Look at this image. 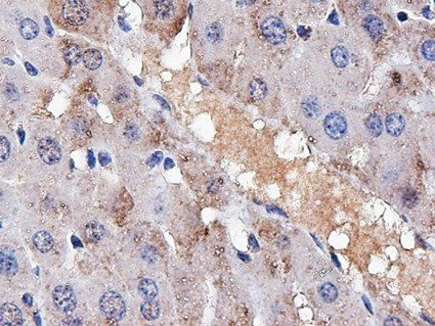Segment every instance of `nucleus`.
Returning a JSON list of instances; mask_svg holds the SVG:
<instances>
[{"label": "nucleus", "instance_id": "473e14b6", "mask_svg": "<svg viewBox=\"0 0 435 326\" xmlns=\"http://www.w3.org/2000/svg\"><path fill=\"white\" fill-rule=\"evenodd\" d=\"M99 159H100V163L101 164V166H106L111 162L110 156L106 152H100L99 156Z\"/></svg>", "mask_w": 435, "mask_h": 326}, {"label": "nucleus", "instance_id": "412c9836", "mask_svg": "<svg viewBox=\"0 0 435 326\" xmlns=\"http://www.w3.org/2000/svg\"><path fill=\"white\" fill-rule=\"evenodd\" d=\"M155 8L157 16L162 20L170 17L173 13V5L170 0H156Z\"/></svg>", "mask_w": 435, "mask_h": 326}, {"label": "nucleus", "instance_id": "cd10ccee", "mask_svg": "<svg viewBox=\"0 0 435 326\" xmlns=\"http://www.w3.org/2000/svg\"><path fill=\"white\" fill-rule=\"evenodd\" d=\"M141 256H143V259H145L148 263H155L158 259V253L156 248L153 246L145 247Z\"/></svg>", "mask_w": 435, "mask_h": 326}, {"label": "nucleus", "instance_id": "7c9ffc66", "mask_svg": "<svg viewBox=\"0 0 435 326\" xmlns=\"http://www.w3.org/2000/svg\"><path fill=\"white\" fill-rule=\"evenodd\" d=\"M162 159H163V153L162 152H160V151H157V152H155L154 155L151 157L149 160H148V165L150 166V167H154V166H156L157 164H159V163L162 161Z\"/></svg>", "mask_w": 435, "mask_h": 326}, {"label": "nucleus", "instance_id": "4be33fe9", "mask_svg": "<svg viewBox=\"0 0 435 326\" xmlns=\"http://www.w3.org/2000/svg\"><path fill=\"white\" fill-rule=\"evenodd\" d=\"M366 125L368 131H370L372 135L374 136H379L382 133L383 130L382 122L380 117L377 116V114H371V116L367 119Z\"/></svg>", "mask_w": 435, "mask_h": 326}, {"label": "nucleus", "instance_id": "c85d7f7f", "mask_svg": "<svg viewBox=\"0 0 435 326\" xmlns=\"http://www.w3.org/2000/svg\"><path fill=\"white\" fill-rule=\"evenodd\" d=\"M402 199H403V204L405 205V207L412 208L416 205V203H417L418 196H417V194H416L414 190L409 189L408 191H405L404 193Z\"/></svg>", "mask_w": 435, "mask_h": 326}, {"label": "nucleus", "instance_id": "c03bdc74", "mask_svg": "<svg viewBox=\"0 0 435 326\" xmlns=\"http://www.w3.org/2000/svg\"><path fill=\"white\" fill-rule=\"evenodd\" d=\"M298 33H299V35H300L301 37H303V36L306 35L304 28H302V27H299V28H298Z\"/></svg>", "mask_w": 435, "mask_h": 326}, {"label": "nucleus", "instance_id": "1a4fd4ad", "mask_svg": "<svg viewBox=\"0 0 435 326\" xmlns=\"http://www.w3.org/2000/svg\"><path fill=\"white\" fill-rule=\"evenodd\" d=\"M364 27L366 29V31L371 35V37L375 38V39L381 37V35L384 33L385 30L383 22L379 17L373 15L368 16L365 18Z\"/></svg>", "mask_w": 435, "mask_h": 326}, {"label": "nucleus", "instance_id": "f704fd0d", "mask_svg": "<svg viewBox=\"0 0 435 326\" xmlns=\"http://www.w3.org/2000/svg\"><path fill=\"white\" fill-rule=\"evenodd\" d=\"M62 324L63 325H81L82 322L79 321L78 319H75V318H66Z\"/></svg>", "mask_w": 435, "mask_h": 326}, {"label": "nucleus", "instance_id": "c756f323", "mask_svg": "<svg viewBox=\"0 0 435 326\" xmlns=\"http://www.w3.org/2000/svg\"><path fill=\"white\" fill-rule=\"evenodd\" d=\"M128 98H129L128 90L124 87H120L115 93V99L119 102L126 101L128 99Z\"/></svg>", "mask_w": 435, "mask_h": 326}, {"label": "nucleus", "instance_id": "a211bd4d", "mask_svg": "<svg viewBox=\"0 0 435 326\" xmlns=\"http://www.w3.org/2000/svg\"><path fill=\"white\" fill-rule=\"evenodd\" d=\"M249 92L251 98L255 100H261L268 93L267 84L261 79H254L251 81L249 86Z\"/></svg>", "mask_w": 435, "mask_h": 326}, {"label": "nucleus", "instance_id": "9b49d317", "mask_svg": "<svg viewBox=\"0 0 435 326\" xmlns=\"http://www.w3.org/2000/svg\"><path fill=\"white\" fill-rule=\"evenodd\" d=\"M33 244L41 253H47L53 246V239L49 232L39 231L33 236Z\"/></svg>", "mask_w": 435, "mask_h": 326}, {"label": "nucleus", "instance_id": "72a5a7b5", "mask_svg": "<svg viewBox=\"0 0 435 326\" xmlns=\"http://www.w3.org/2000/svg\"><path fill=\"white\" fill-rule=\"evenodd\" d=\"M249 244L252 247L253 251H258L259 250L258 243H257L256 239H255L254 235H250V237H249Z\"/></svg>", "mask_w": 435, "mask_h": 326}, {"label": "nucleus", "instance_id": "2eb2a0df", "mask_svg": "<svg viewBox=\"0 0 435 326\" xmlns=\"http://www.w3.org/2000/svg\"><path fill=\"white\" fill-rule=\"evenodd\" d=\"M20 33L27 40H32L39 33V27L31 18H25L20 25Z\"/></svg>", "mask_w": 435, "mask_h": 326}, {"label": "nucleus", "instance_id": "6ab92c4d", "mask_svg": "<svg viewBox=\"0 0 435 326\" xmlns=\"http://www.w3.org/2000/svg\"><path fill=\"white\" fill-rule=\"evenodd\" d=\"M331 56H332V61L337 68L343 69L348 65V51L343 46H337L333 49Z\"/></svg>", "mask_w": 435, "mask_h": 326}, {"label": "nucleus", "instance_id": "79ce46f5", "mask_svg": "<svg viewBox=\"0 0 435 326\" xmlns=\"http://www.w3.org/2000/svg\"><path fill=\"white\" fill-rule=\"evenodd\" d=\"M72 243H73V244H74L75 246H82L81 242L79 241V239H78L76 236H73V237H72Z\"/></svg>", "mask_w": 435, "mask_h": 326}, {"label": "nucleus", "instance_id": "7ed1b4c3", "mask_svg": "<svg viewBox=\"0 0 435 326\" xmlns=\"http://www.w3.org/2000/svg\"><path fill=\"white\" fill-rule=\"evenodd\" d=\"M54 306L63 313H71L77 306V298L74 291L69 285L56 286L52 293Z\"/></svg>", "mask_w": 435, "mask_h": 326}, {"label": "nucleus", "instance_id": "bb28decb", "mask_svg": "<svg viewBox=\"0 0 435 326\" xmlns=\"http://www.w3.org/2000/svg\"><path fill=\"white\" fill-rule=\"evenodd\" d=\"M422 53L426 60L434 61V42L432 40L424 42L422 46Z\"/></svg>", "mask_w": 435, "mask_h": 326}, {"label": "nucleus", "instance_id": "37998d69", "mask_svg": "<svg viewBox=\"0 0 435 326\" xmlns=\"http://www.w3.org/2000/svg\"><path fill=\"white\" fill-rule=\"evenodd\" d=\"M238 256H239V258H240V259H242V260H243L244 262H249V261H250V258H249L248 256L243 255L242 253H239V254H238Z\"/></svg>", "mask_w": 435, "mask_h": 326}, {"label": "nucleus", "instance_id": "423d86ee", "mask_svg": "<svg viewBox=\"0 0 435 326\" xmlns=\"http://www.w3.org/2000/svg\"><path fill=\"white\" fill-rule=\"evenodd\" d=\"M38 153L41 160L49 165L59 163L62 158V150L58 142L52 138H43L38 143Z\"/></svg>", "mask_w": 435, "mask_h": 326}, {"label": "nucleus", "instance_id": "a18cd8bd", "mask_svg": "<svg viewBox=\"0 0 435 326\" xmlns=\"http://www.w3.org/2000/svg\"><path fill=\"white\" fill-rule=\"evenodd\" d=\"M364 301H365V304H366V306H367V308L368 309V311H370L371 313H372V308H371V305H370V302H368V300H367V298L366 296H364Z\"/></svg>", "mask_w": 435, "mask_h": 326}, {"label": "nucleus", "instance_id": "2f4dec72", "mask_svg": "<svg viewBox=\"0 0 435 326\" xmlns=\"http://www.w3.org/2000/svg\"><path fill=\"white\" fill-rule=\"evenodd\" d=\"M402 324V321L396 317H389V318H387L384 322V325H386V326H401Z\"/></svg>", "mask_w": 435, "mask_h": 326}, {"label": "nucleus", "instance_id": "ea45409f", "mask_svg": "<svg viewBox=\"0 0 435 326\" xmlns=\"http://www.w3.org/2000/svg\"><path fill=\"white\" fill-rule=\"evenodd\" d=\"M173 167H174V163H173V161H172L171 159H166V161H165V169L167 170V169L173 168Z\"/></svg>", "mask_w": 435, "mask_h": 326}, {"label": "nucleus", "instance_id": "6e6552de", "mask_svg": "<svg viewBox=\"0 0 435 326\" xmlns=\"http://www.w3.org/2000/svg\"><path fill=\"white\" fill-rule=\"evenodd\" d=\"M18 270L17 261L13 254L0 253V273L4 276H15Z\"/></svg>", "mask_w": 435, "mask_h": 326}, {"label": "nucleus", "instance_id": "9d476101", "mask_svg": "<svg viewBox=\"0 0 435 326\" xmlns=\"http://www.w3.org/2000/svg\"><path fill=\"white\" fill-rule=\"evenodd\" d=\"M385 125L390 135L400 136L404 129V119L400 114H390L386 118Z\"/></svg>", "mask_w": 435, "mask_h": 326}, {"label": "nucleus", "instance_id": "a878e982", "mask_svg": "<svg viewBox=\"0 0 435 326\" xmlns=\"http://www.w3.org/2000/svg\"><path fill=\"white\" fill-rule=\"evenodd\" d=\"M124 135L130 141H136L140 137V130L134 124H129L125 127Z\"/></svg>", "mask_w": 435, "mask_h": 326}, {"label": "nucleus", "instance_id": "dca6fc26", "mask_svg": "<svg viewBox=\"0 0 435 326\" xmlns=\"http://www.w3.org/2000/svg\"><path fill=\"white\" fill-rule=\"evenodd\" d=\"M138 292L145 300H152L155 299L158 294V287L153 280L146 278V279L140 280L138 284Z\"/></svg>", "mask_w": 435, "mask_h": 326}, {"label": "nucleus", "instance_id": "0eeeda50", "mask_svg": "<svg viewBox=\"0 0 435 326\" xmlns=\"http://www.w3.org/2000/svg\"><path fill=\"white\" fill-rule=\"evenodd\" d=\"M23 324V314L18 307L12 303H5L0 307V325L21 326Z\"/></svg>", "mask_w": 435, "mask_h": 326}, {"label": "nucleus", "instance_id": "f257e3e1", "mask_svg": "<svg viewBox=\"0 0 435 326\" xmlns=\"http://www.w3.org/2000/svg\"><path fill=\"white\" fill-rule=\"evenodd\" d=\"M61 15L68 25L81 26L87 21L89 8L84 0H64Z\"/></svg>", "mask_w": 435, "mask_h": 326}, {"label": "nucleus", "instance_id": "49530a36", "mask_svg": "<svg viewBox=\"0 0 435 326\" xmlns=\"http://www.w3.org/2000/svg\"><path fill=\"white\" fill-rule=\"evenodd\" d=\"M399 18L401 21H404V20H406V15L403 13H401V14H399Z\"/></svg>", "mask_w": 435, "mask_h": 326}, {"label": "nucleus", "instance_id": "09e8293b", "mask_svg": "<svg viewBox=\"0 0 435 326\" xmlns=\"http://www.w3.org/2000/svg\"><path fill=\"white\" fill-rule=\"evenodd\" d=\"M310 1H314V2H318V1H320V0H310Z\"/></svg>", "mask_w": 435, "mask_h": 326}, {"label": "nucleus", "instance_id": "ddd939ff", "mask_svg": "<svg viewBox=\"0 0 435 326\" xmlns=\"http://www.w3.org/2000/svg\"><path fill=\"white\" fill-rule=\"evenodd\" d=\"M140 310H141V314H143V316L147 320L153 321V320H156L159 317V315H160V305L154 299L146 300V302H144L143 304H141Z\"/></svg>", "mask_w": 435, "mask_h": 326}, {"label": "nucleus", "instance_id": "f8f14e48", "mask_svg": "<svg viewBox=\"0 0 435 326\" xmlns=\"http://www.w3.org/2000/svg\"><path fill=\"white\" fill-rule=\"evenodd\" d=\"M84 234L88 241L92 243H98L103 237V234H105V228H103V226L100 223L97 221H91L85 226Z\"/></svg>", "mask_w": 435, "mask_h": 326}, {"label": "nucleus", "instance_id": "a19ab883", "mask_svg": "<svg viewBox=\"0 0 435 326\" xmlns=\"http://www.w3.org/2000/svg\"><path fill=\"white\" fill-rule=\"evenodd\" d=\"M267 209H268V211H269V212H277L278 214H281V215L285 216V214H284L281 210H279V209H277L275 207H268Z\"/></svg>", "mask_w": 435, "mask_h": 326}, {"label": "nucleus", "instance_id": "f3484780", "mask_svg": "<svg viewBox=\"0 0 435 326\" xmlns=\"http://www.w3.org/2000/svg\"><path fill=\"white\" fill-rule=\"evenodd\" d=\"M302 111L308 119H316L320 113V105L316 98L309 97L302 102Z\"/></svg>", "mask_w": 435, "mask_h": 326}, {"label": "nucleus", "instance_id": "4c0bfd02", "mask_svg": "<svg viewBox=\"0 0 435 326\" xmlns=\"http://www.w3.org/2000/svg\"><path fill=\"white\" fill-rule=\"evenodd\" d=\"M88 164H89V166H90L91 168L94 167V164H96V160H94V157H93L92 151H89V152H88Z\"/></svg>", "mask_w": 435, "mask_h": 326}, {"label": "nucleus", "instance_id": "58836bf2", "mask_svg": "<svg viewBox=\"0 0 435 326\" xmlns=\"http://www.w3.org/2000/svg\"><path fill=\"white\" fill-rule=\"evenodd\" d=\"M119 25L124 31H129L130 30V27L124 23V21H123L122 17H119Z\"/></svg>", "mask_w": 435, "mask_h": 326}, {"label": "nucleus", "instance_id": "aec40b11", "mask_svg": "<svg viewBox=\"0 0 435 326\" xmlns=\"http://www.w3.org/2000/svg\"><path fill=\"white\" fill-rule=\"evenodd\" d=\"M65 59L71 65H77L82 61L83 52L78 45L71 44L66 47L64 50Z\"/></svg>", "mask_w": 435, "mask_h": 326}, {"label": "nucleus", "instance_id": "e433bc0d", "mask_svg": "<svg viewBox=\"0 0 435 326\" xmlns=\"http://www.w3.org/2000/svg\"><path fill=\"white\" fill-rule=\"evenodd\" d=\"M23 301H24V303H25L26 305H28V306H31L32 303H33L32 296H31L29 293H26V294L23 296Z\"/></svg>", "mask_w": 435, "mask_h": 326}, {"label": "nucleus", "instance_id": "5701e85b", "mask_svg": "<svg viewBox=\"0 0 435 326\" xmlns=\"http://www.w3.org/2000/svg\"><path fill=\"white\" fill-rule=\"evenodd\" d=\"M319 293H320L321 298H323L324 301H326L327 303L334 302L338 296L337 289L332 283H330V282L324 283L320 286Z\"/></svg>", "mask_w": 435, "mask_h": 326}, {"label": "nucleus", "instance_id": "f03ea898", "mask_svg": "<svg viewBox=\"0 0 435 326\" xmlns=\"http://www.w3.org/2000/svg\"><path fill=\"white\" fill-rule=\"evenodd\" d=\"M102 313L111 320L119 321L125 316L126 305L122 296L115 292H108L102 294L100 301Z\"/></svg>", "mask_w": 435, "mask_h": 326}, {"label": "nucleus", "instance_id": "39448f33", "mask_svg": "<svg viewBox=\"0 0 435 326\" xmlns=\"http://www.w3.org/2000/svg\"><path fill=\"white\" fill-rule=\"evenodd\" d=\"M325 131L332 139L342 138L347 130V122L344 116L339 113H331L324 122Z\"/></svg>", "mask_w": 435, "mask_h": 326}, {"label": "nucleus", "instance_id": "c9c22d12", "mask_svg": "<svg viewBox=\"0 0 435 326\" xmlns=\"http://www.w3.org/2000/svg\"><path fill=\"white\" fill-rule=\"evenodd\" d=\"M155 98L158 100L159 103H161V105H162V107H163L165 110H169V105H168V103H167L162 98L158 97V95H155Z\"/></svg>", "mask_w": 435, "mask_h": 326}, {"label": "nucleus", "instance_id": "4468645a", "mask_svg": "<svg viewBox=\"0 0 435 326\" xmlns=\"http://www.w3.org/2000/svg\"><path fill=\"white\" fill-rule=\"evenodd\" d=\"M83 63L89 70H97L102 63V56L97 49H88L83 53Z\"/></svg>", "mask_w": 435, "mask_h": 326}, {"label": "nucleus", "instance_id": "393cba45", "mask_svg": "<svg viewBox=\"0 0 435 326\" xmlns=\"http://www.w3.org/2000/svg\"><path fill=\"white\" fill-rule=\"evenodd\" d=\"M11 155V145L9 141L3 137L0 136V163L5 162Z\"/></svg>", "mask_w": 435, "mask_h": 326}, {"label": "nucleus", "instance_id": "b1692460", "mask_svg": "<svg viewBox=\"0 0 435 326\" xmlns=\"http://www.w3.org/2000/svg\"><path fill=\"white\" fill-rule=\"evenodd\" d=\"M206 36L211 43H217L221 40L222 38V28L219 24L213 23L209 25L206 29Z\"/></svg>", "mask_w": 435, "mask_h": 326}, {"label": "nucleus", "instance_id": "de8ad7c7", "mask_svg": "<svg viewBox=\"0 0 435 326\" xmlns=\"http://www.w3.org/2000/svg\"><path fill=\"white\" fill-rule=\"evenodd\" d=\"M333 259H334V261H335V263H336V264H337V265H338V267H339V268H340V264H339V262H338V260H337V258H336V257H335V256H334V255H333Z\"/></svg>", "mask_w": 435, "mask_h": 326}, {"label": "nucleus", "instance_id": "20e7f679", "mask_svg": "<svg viewBox=\"0 0 435 326\" xmlns=\"http://www.w3.org/2000/svg\"><path fill=\"white\" fill-rule=\"evenodd\" d=\"M261 32L267 40L272 44H280L287 38L285 26L281 20L275 16H269L262 22Z\"/></svg>", "mask_w": 435, "mask_h": 326}]
</instances>
